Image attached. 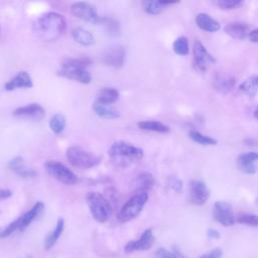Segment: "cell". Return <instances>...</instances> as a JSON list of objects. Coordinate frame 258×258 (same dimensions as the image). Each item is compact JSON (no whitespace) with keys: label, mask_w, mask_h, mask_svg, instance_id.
Listing matches in <instances>:
<instances>
[{"label":"cell","mask_w":258,"mask_h":258,"mask_svg":"<svg viewBox=\"0 0 258 258\" xmlns=\"http://www.w3.org/2000/svg\"><path fill=\"white\" fill-rule=\"evenodd\" d=\"M67 29L64 17L57 12H47L36 19L33 24V32L42 41H54L59 38Z\"/></svg>","instance_id":"1"},{"label":"cell","mask_w":258,"mask_h":258,"mask_svg":"<svg viewBox=\"0 0 258 258\" xmlns=\"http://www.w3.org/2000/svg\"><path fill=\"white\" fill-rule=\"evenodd\" d=\"M109 157L112 163L119 168H127L142 159L144 153L140 147H137L127 141L114 142L109 150Z\"/></svg>","instance_id":"2"},{"label":"cell","mask_w":258,"mask_h":258,"mask_svg":"<svg viewBox=\"0 0 258 258\" xmlns=\"http://www.w3.org/2000/svg\"><path fill=\"white\" fill-rule=\"evenodd\" d=\"M90 63L91 60L88 57L67 58L61 62L60 68L57 71V75L81 84L88 85L92 81V76L87 70Z\"/></svg>","instance_id":"3"},{"label":"cell","mask_w":258,"mask_h":258,"mask_svg":"<svg viewBox=\"0 0 258 258\" xmlns=\"http://www.w3.org/2000/svg\"><path fill=\"white\" fill-rule=\"evenodd\" d=\"M86 202L92 217L98 223H106L112 215V207L106 197L98 191H90L86 196Z\"/></svg>","instance_id":"4"},{"label":"cell","mask_w":258,"mask_h":258,"mask_svg":"<svg viewBox=\"0 0 258 258\" xmlns=\"http://www.w3.org/2000/svg\"><path fill=\"white\" fill-rule=\"evenodd\" d=\"M44 211V204L42 202H36L32 208L9 223L5 228L0 230V238H7L15 231H22L28 227L33 221H35Z\"/></svg>","instance_id":"5"},{"label":"cell","mask_w":258,"mask_h":258,"mask_svg":"<svg viewBox=\"0 0 258 258\" xmlns=\"http://www.w3.org/2000/svg\"><path fill=\"white\" fill-rule=\"evenodd\" d=\"M148 201V192H135L121 208L117 215V220L120 223H127L135 219L142 212L145 204Z\"/></svg>","instance_id":"6"},{"label":"cell","mask_w":258,"mask_h":258,"mask_svg":"<svg viewBox=\"0 0 258 258\" xmlns=\"http://www.w3.org/2000/svg\"><path fill=\"white\" fill-rule=\"evenodd\" d=\"M66 156L73 166L83 169L95 167L101 162L100 156L77 145L69 147L67 149Z\"/></svg>","instance_id":"7"},{"label":"cell","mask_w":258,"mask_h":258,"mask_svg":"<svg viewBox=\"0 0 258 258\" xmlns=\"http://www.w3.org/2000/svg\"><path fill=\"white\" fill-rule=\"evenodd\" d=\"M44 167L50 176L63 184L72 185L78 181L77 175L68 166L59 161L48 160L45 162Z\"/></svg>","instance_id":"8"},{"label":"cell","mask_w":258,"mask_h":258,"mask_svg":"<svg viewBox=\"0 0 258 258\" xmlns=\"http://www.w3.org/2000/svg\"><path fill=\"white\" fill-rule=\"evenodd\" d=\"M70 11L75 17L95 24H100L102 18V16H99L96 7L89 2H75L71 5Z\"/></svg>","instance_id":"9"},{"label":"cell","mask_w":258,"mask_h":258,"mask_svg":"<svg viewBox=\"0 0 258 258\" xmlns=\"http://www.w3.org/2000/svg\"><path fill=\"white\" fill-rule=\"evenodd\" d=\"M213 217L216 222L224 227H230L235 223L232 206L226 202L219 201L215 203L213 208Z\"/></svg>","instance_id":"10"},{"label":"cell","mask_w":258,"mask_h":258,"mask_svg":"<svg viewBox=\"0 0 258 258\" xmlns=\"http://www.w3.org/2000/svg\"><path fill=\"white\" fill-rule=\"evenodd\" d=\"M126 51L122 45H113L108 47L103 55L102 61L109 67L112 68H121L125 62Z\"/></svg>","instance_id":"11"},{"label":"cell","mask_w":258,"mask_h":258,"mask_svg":"<svg viewBox=\"0 0 258 258\" xmlns=\"http://www.w3.org/2000/svg\"><path fill=\"white\" fill-rule=\"evenodd\" d=\"M153 243H154L153 232L151 229H146L138 239L129 241L125 245L124 250L126 253H132L135 251H146L152 247Z\"/></svg>","instance_id":"12"},{"label":"cell","mask_w":258,"mask_h":258,"mask_svg":"<svg viewBox=\"0 0 258 258\" xmlns=\"http://www.w3.org/2000/svg\"><path fill=\"white\" fill-rule=\"evenodd\" d=\"M210 197V189L207 184L200 180L194 179L189 183V200L190 203L196 206H202L206 204Z\"/></svg>","instance_id":"13"},{"label":"cell","mask_w":258,"mask_h":258,"mask_svg":"<svg viewBox=\"0 0 258 258\" xmlns=\"http://www.w3.org/2000/svg\"><path fill=\"white\" fill-rule=\"evenodd\" d=\"M194 62L200 71H206L209 64H214L216 62V58L199 40H196L194 44Z\"/></svg>","instance_id":"14"},{"label":"cell","mask_w":258,"mask_h":258,"mask_svg":"<svg viewBox=\"0 0 258 258\" xmlns=\"http://www.w3.org/2000/svg\"><path fill=\"white\" fill-rule=\"evenodd\" d=\"M12 115L18 118H29L33 120H41L45 116L44 108L37 103H30L22 107L16 108Z\"/></svg>","instance_id":"15"},{"label":"cell","mask_w":258,"mask_h":258,"mask_svg":"<svg viewBox=\"0 0 258 258\" xmlns=\"http://www.w3.org/2000/svg\"><path fill=\"white\" fill-rule=\"evenodd\" d=\"M9 168L14 171L17 175L23 178H34L38 175L37 171L29 166H27L24 162V159L21 156H15L8 163Z\"/></svg>","instance_id":"16"},{"label":"cell","mask_w":258,"mask_h":258,"mask_svg":"<svg viewBox=\"0 0 258 258\" xmlns=\"http://www.w3.org/2000/svg\"><path fill=\"white\" fill-rule=\"evenodd\" d=\"M33 87V82L29 74L25 71L18 72L12 79H10L5 85L4 89L6 91H14L16 89H30Z\"/></svg>","instance_id":"17"},{"label":"cell","mask_w":258,"mask_h":258,"mask_svg":"<svg viewBox=\"0 0 258 258\" xmlns=\"http://www.w3.org/2000/svg\"><path fill=\"white\" fill-rule=\"evenodd\" d=\"M258 160L257 152L242 153L238 157V166L241 171L247 174H253L256 172L255 161Z\"/></svg>","instance_id":"18"},{"label":"cell","mask_w":258,"mask_h":258,"mask_svg":"<svg viewBox=\"0 0 258 258\" xmlns=\"http://www.w3.org/2000/svg\"><path fill=\"white\" fill-rule=\"evenodd\" d=\"M154 184V177L150 172H141L139 173L132 181V188L135 192L146 191L150 189Z\"/></svg>","instance_id":"19"},{"label":"cell","mask_w":258,"mask_h":258,"mask_svg":"<svg viewBox=\"0 0 258 258\" xmlns=\"http://www.w3.org/2000/svg\"><path fill=\"white\" fill-rule=\"evenodd\" d=\"M195 21L199 28L208 32H216L221 27L220 23L207 13H199L196 16Z\"/></svg>","instance_id":"20"},{"label":"cell","mask_w":258,"mask_h":258,"mask_svg":"<svg viewBox=\"0 0 258 258\" xmlns=\"http://www.w3.org/2000/svg\"><path fill=\"white\" fill-rule=\"evenodd\" d=\"M225 32L233 38L244 39L249 36V27L242 22H231L225 26Z\"/></svg>","instance_id":"21"},{"label":"cell","mask_w":258,"mask_h":258,"mask_svg":"<svg viewBox=\"0 0 258 258\" xmlns=\"http://www.w3.org/2000/svg\"><path fill=\"white\" fill-rule=\"evenodd\" d=\"M93 110L96 113V115L102 119L113 120V119H117L120 117L119 111H117L110 105H104V104L95 102L93 104Z\"/></svg>","instance_id":"22"},{"label":"cell","mask_w":258,"mask_h":258,"mask_svg":"<svg viewBox=\"0 0 258 258\" xmlns=\"http://www.w3.org/2000/svg\"><path fill=\"white\" fill-rule=\"evenodd\" d=\"M63 229H64V221L62 218H58L54 229L51 232H49L44 239V249L45 250H49L56 243V241L62 234Z\"/></svg>","instance_id":"23"},{"label":"cell","mask_w":258,"mask_h":258,"mask_svg":"<svg viewBox=\"0 0 258 258\" xmlns=\"http://www.w3.org/2000/svg\"><path fill=\"white\" fill-rule=\"evenodd\" d=\"M119 91L115 88H103L97 94L96 102L104 105H111L119 99Z\"/></svg>","instance_id":"24"},{"label":"cell","mask_w":258,"mask_h":258,"mask_svg":"<svg viewBox=\"0 0 258 258\" xmlns=\"http://www.w3.org/2000/svg\"><path fill=\"white\" fill-rule=\"evenodd\" d=\"M72 36L76 42H78L81 45L89 46L92 45L95 42L94 35L87 29L83 27H77L74 28L72 31Z\"/></svg>","instance_id":"25"},{"label":"cell","mask_w":258,"mask_h":258,"mask_svg":"<svg viewBox=\"0 0 258 258\" xmlns=\"http://www.w3.org/2000/svg\"><path fill=\"white\" fill-rule=\"evenodd\" d=\"M177 2H173V1H143L142 2V8L144 10V12H146L147 14H151V15H157L160 14L167 5L170 4H175Z\"/></svg>","instance_id":"26"},{"label":"cell","mask_w":258,"mask_h":258,"mask_svg":"<svg viewBox=\"0 0 258 258\" xmlns=\"http://www.w3.org/2000/svg\"><path fill=\"white\" fill-rule=\"evenodd\" d=\"M239 90L249 97H254L258 93V74L244 80L240 84Z\"/></svg>","instance_id":"27"},{"label":"cell","mask_w":258,"mask_h":258,"mask_svg":"<svg viewBox=\"0 0 258 258\" xmlns=\"http://www.w3.org/2000/svg\"><path fill=\"white\" fill-rule=\"evenodd\" d=\"M137 126L139 129H142L145 131L158 132V133H167L170 130L167 125H165L159 121H153V120L139 121L137 123Z\"/></svg>","instance_id":"28"},{"label":"cell","mask_w":258,"mask_h":258,"mask_svg":"<svg viewBox=\"0 0 258 258\" xmlns=\"http://www.w3.org/2000/svg\"><path fill=\"white\" fill-rule=\"evenodd\" d=\"M235 85V80L227 75H217L214 80V86L215 88L223 93H227Z\"/></svg>","instance_id":"29"},{"label":"cell","mask_w":258,"mask_h":258,"mask_svg":"<svg viewBox=\"0 0 258 258\" xmlns=\"http://www.w3.org/2000/svg\"><path fill=\"white\" fill-rule=\"evenodd\" d=\"M66 126H67L66 117L60 113L53 115L49 120V128L56 135L60 134L64 130Z\"/></svg>","instance_id":"30"},{"label":"cell","mask_w":258,"mask_h":258,"mask_svg":"<svg viewBox=\"0 0 258 258\" xmlns=\"http://www.w3.org/2000/svg\"><path fill=\"white\" fill-rule=\"evenodd\" d=\"M173 51L178 55H186L188 53V41L185 36L177 37L172 44Z\"/></svg>","instance_id":"31"},{"label":"cell","mask_w":258,"mask_h":258,"mask_svg":"<svg viewBox=\"0 0 258 258\" xmlns=\"http://www.w3.org/2000/svg\"><path fill=\"white\" fill-rule=\"evenodd\" d=\"M189 137L191 140H194L195 142L199 143V144H202V145H216L217 144V140L214 139L213 137H210V136H207V135H204L198 131H194L191 130L189 133H188Z\"/></svg>","instance_id":"32"},{"label":"cell","mask_w":258,"mask_h":258,"mask_svg":"<svg viewBox=\"0 0 258 258\" xmlns=\"http://www.w3.org/2000/svg\"><path fill=\"white\" fill-rule=\"evenodd\" d=\"M100 24L104 25V27L106 28V30L108 31V33L110 35H118L119 34V23L118 21H116L115 19L113 18H110V17H105V16H102L101 18V21H100Z\"/></svg>","instance_id":"33"},{"label":"cell","mask_w":258,"mask_h":258,"mask_svg":"<svg viewBox=\"0 0 258 258\" xmlns=\"http://www.w3.org/2000/svg\"><path fill=\"white\" fill-rule=\"evenodd\" d=\"M155 258H185V257L176 248H174L173 251H168L164 248H159L155 252Z\"/></svg>","instance_id":"34"},{"label":"cell","mask_w":258,"mask_h":258,"mask_svg":"<svg viewBox=\"0 0 258 258\" xmlns=\"http://www.w3.org/2000/svg\"><path fill=\"white\" fill-rule=\"evenodd\" d=\"M242 3L243 2L240 0H217L214 2L215 5H217L218 7H220L221 9H224V10L236 9L239 6H241Z\"/></svg>","instance_id":"35"},{"label":"cell","mask_w":258,"mask_h":258,"mask_svg":"<svg viewBox=\"0 0 258 258\" xmlns=\"http://www.w3.org/2000/svg\"><path fill=\"white\" fill-rule=\"evenodd\" d=\"M237 222L252 227H258V216L253 214H243L238 217Z\"/></svg>","instance_id":"36"},{"label":"cell","mask_w":258,"mask_h":258,"mask_svg":"<svg viewBox=\"0 0 258 258\" xmlns=\"http://www.w3.org/2000/svg\"><path fill=\"white\" fill-rule=\"evenodd\" d=\"M223 256V251L220 248L213 249L203 255H201L199 258H222Z\"/></svg>","instance_id":"37"},{"label":"cell","mask_w":258,"mask_h":258,"mask_svg":"<svg viewBox=\"0 0 258 258\" xmlns=\"http://www.w3.org/2000/svg\"><path fill=\"white\" fill-rule=\"evenodd\" d=\"M11 196H12V190H10L8 188L0 187V200L9 199Z\"/></svg>","instance_id":"38"},{"label":"cell","mask_w":258,"mask_h":258,"mask_svg":"<svg viewBox=\"0 0 258 258\" xmlns=\"http://www.w3.org/2000/svg\"><path fill=\"white\" fill-rule=\"evenodd\" d=\"M248 37H249L250 41L257 43L258 42V28H255V29L251 30Z\"/></svg>","instance_id":"39"},{"label":"cell","mask_w":258,"mask_h":258,"mask_svg":"<svg viewBox=\"0 0 258 258\" xmlns=\"http://www.w3.org/2000/svg\"><path fill=\"white\" fill-rule=\"evenodd\" d=\"M208 236H209L210 238H213V239H218V238L220 237V234H219L216 230L210 229V230L208 231Z\"/></svg>","instance_id":"40"},{"label":"cell","mask_w":258,"mask_h":258,"mask_svg":"<svg viewBox=\"0 0 258 258\" xmlns=\"http://www.w3.org/2000/svg\"><path fill=\"white\" fill-rule=\"evenodd\" d=\"M254 117L256 118V119H258V107L255 109V111H254Z\"/></svg>","instance_id":"41"},{"label":"cell","mask_w":258,"mask_h":258,"mask_svg":"<svg viewBox=\"0 0 258 258\" xmlns=\"http://www.w3.org/2000/svg\"><path fill=\"white\" fill-rule=\"evenodd\" d=\"M0 31H1V26H0Z\"/></svg>","instance_id":"42"}]
</instances>
